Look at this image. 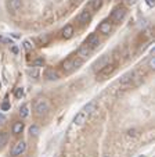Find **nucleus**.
I'll use <instances>...</instances> for the list:
<instances>
[{"instance_id":"nucleus-1","label":"nucleus","mask_w":155,"mask_h":157,"mask_svg":"<svg viewBox=\"0 0 155 157\" xmlns=\"http://www.w3.org/2000/svg\"><path fill=\"white\" fill-rule=\"evenodd\" d=\"M33 109H35V113H36L37 116H44V114H47V111L50 110V103H49L47 99L40 97V99H37L36 102H35Z\"/></svg>"},{"instance_id":"nucleus-2","label":"nucleus","mask_w":155,"mask_h":157,"mask_svg":"<svg viewBox=\"0 0 155 157\" xmlns=\"http://www.w3.org/2000/svg\"><path fill=\"white\" fill-rule=\"evenodd\" d=\"M126 17V9L123 7V6H118V7H115L112 10V13H111V21H114V22H122L123 20Z\"/></svg>"},{"instance_id":"nucleus-3","label":"nucleus","mask_w":155,"mask_h":157,"mask_svg":"<svg viewBox=\"0 0 155 157\" xmlns=\"http://www.w3.org/2000/svg\"><path fill=\"white\" fill-rule=\"evenodd\" d=\"M116 69V65L115 64H105L101 69L97 71V79H105L108 78L110 75H112Z\"/></svg>"},{"instance_id":"nucleus-4","label":"nucleus","mask_w":155,"mask_h":157,"mask_svg":"<svg viewBox=\"0 0 155 157\" xmlns=\"http://www.w3.org/2000/svg\"><path fill=\"white\" fill-rule=\"evenodd\" d=\"M25 149H27V143H25L24 140H19V142H17V143L14 145L13 150H11V156L13 157L21 156V154L25 152Z\"/></svg>"},{"instance_id":"nucleus-5","label":"nucleus","mask_w":155,"mask_h":157,"mask_svg":"<svg viewBox=\"0 0 155 157\" xmlns=\"http://www.w3.org/2000/svg\"><path fill=\"white\" fill-rule=\"evenodd\" d=\"M91 20V13L89 11V10H83L82 13L78 15V22L79 24H82V25H85V24H87L89 21Z\"/></svg>"},{"instance_id":"nucleus-6","label":"nucleus","mask_w":155,"mask_h":157,"mask_svg":"<svg viewBox=\"0 0 155 157\" xmlns=\"http://www.w3.org/2000/svg\"><path fill=\"white\" fill-rule=\"evenodd\" d=\"M108 61H110V56H103V57H100V59L93 64V69H94V71H98V69H101L105 64H108Z\"/></svg>"},{"instance_id":"nucleus-7","label":"nucleus","mask_w":155,"mask_h":157,"mask_svg":"<svg viewBox=\"0 0 155 157\" xmlns=\"http://www.w3.org/2000/svg\"><path fill=\"white\" fill-rule=\"evenodd\" d=\"M111 29H112V24L110 22V21H103V22L98 25V32L103 33V35H108V33L111 32Z\"/></svg>"},{"instance_id":"nucleus-8","label":"nucleus","mask_w":155,"mask_h":157,"mask_svg":"<svg viewBox=\"0 0 155 157\" xmlns=\"http://www.w3.org/2000/svg\"><path fill=\"white\" fill-rule=\"evenodd\" d=\"M133 77L134 75L133 74H126V75H123L122 78L119 79V85L122 86V88H129L130 85H132V82H133Z\"/></svg>"},{"instance_id":"nucleus-9","label":"nucleus","mask_w":155,"mask_h":157,"mask_svg":"<svg viewBox=\"0 0 155 157\" xmlns=\"http://www.w3.org/2000/svg\"><path fill=\"white\" fill-rule=\"evenodd\" d=\"M97 110V102L96 100H91V102H89L86 104V106L83 107V113H85V114H86L87 117L90 116V114H93V113H94V111Z\"/></svg>"},{"instance_id":"nucleus-10","label":"nucleus","mask_w":155,"mask_h":157,"mask_svg":"<svg viewBox=\"0 0 155 157\" xmlns=\"http://www.w3.org/2000/svg\"><path fill=\"white\" fill-rule=\"evenodd\" d=\"M86 45H87L89 47H90L91 50H93V49H96V47L98 46V45H100V39H98V36H97V35H94V33H91L90 36L87 38Z\"/></svg>"},{"instance_id":"nucleus-11","label":"nucleus","mask_w":155,"mask_h":157,"mask_svg":"<svg viewBox=\"0 0 155 157\" xmlns=\"http://www.w3.org/2000/svg\"><path fill=\"white\" fill-rule=\"evenodd\" d=\"M73 32H75L73 27L71 25V24H68V25H65V27L62 28V31H61V36L64 38V39H69V38L73 36Z\"/></svg>"},{"instance_id":"nucleus-12","label":"nucleus","mask_w":155,"mask_h":157,"mask_svg":"<svg viewBox=\"0 0 155 157\" xmlns=\"http://www.w3.org/2000/svg\"><path fill=\"white\" fill-rule=\"evenodd\" d=\"M21 6H22V0H10L9 1V9L11 13L18 11L21 9Z\"/></svg>"},{"instance_id":"nucleus-13","label":"nucleus","mask_w":155,"mask_h":157,"mask_svg":"<svg viewBox=\"0 0 155 157\" xmlns=\"http://www.w3.org/2000/svg\"><path fill=\"white\" fill-rule=\"evenodd\" d=\"M44 78H46V79H49V81H57V79L60 78V75H58V72H57L55 69L49 68V69H47V71L44 72Z\"/></svg>"},{"instance_id":"nucleus-14","label":"nucleus","mask_w":155,"mask_h":157,"mask_svg":"<svg viewBox=\"0 0 155 157\" xmlns=\"http://www.w3.org/2000/svg\"><path fill=\"white\" fill-rule=\"evenodd\" d=\"M87 121V116L83 113V111H80V113H78L76 117L73 118V122H75V125H83L85 122Z\"/></svg>"},{"instance_id":"nucleus-15","label":"nucleus","mask_w":155,"mask_h":157,"mask_svg":"<svg viewBox=\"0 0 155 157\" xmlns=\"http://www.w3.org/2000/svg\"><path fill=\"white\" fill-rule=\"evenodd\" d=\"M91 53V49L87 45H82V46L79 47V50H78V56L80 57V59H85L87 56Z\"/></svg>"},{"instance_id":"nucleus-16","label":"nucleus","mask_w":155,"mask_h":157,"mask_svg":"<svg viewBox=\"0 0 155 157\" xmlns=\"http://www.w3.org/2000/svg\"><path fill=\"white\" fill-rule=\"evenodd\" d=\"M11 131H13L14 135H19L24 131V122H21V121L14 122V124H13V130H11Z\"/></svg>"},{"instance_id":"nucleus-17","label":"nucleus","mask_w":155,"mask_h":157,"mask_svg":"<svg viewBox=\"0 0 155 157\" xmlns=\"http://www.w3.org/2000/svg\"><path fill=\"white\" fill-rule=\"evenodd\" d=\"M39 134H40V128H39V125L36 124H32L31 127H29V135L31 136H39Z\"/></svg>"},{"instance_id":"nucleus-18","label":"nucleus","mask_w":155,"mask_h":157,"mask_svg":"<svg viewBox=\"0 0 155 157\" xmlns=\"http://www.w3.org/2000/svg\"><path fill=\"white\" fill-rule=\"evenodd\" d=\"M19 116H21V118H27V117L29 116V107H28V104H22V106H21V109H19Z\"/></svg>"},{"instance_id":"nucleus-19","label":"nucleus","mask_w":155,"mask_h":157,"mask_svg":"<svg viewBox=\"0 0 155 157\" xmlns=\"http://www.w3.org/2000/svg\"><path fill=\"white\" fill-rule=\"evenodd\" d=\"M62 69H64L65 72H71L73 69V65H72V60L69 59V60H67V61H64L62 63Z\"/></svg>"},{"instance_id":"nucleus-20","label":"nucleus","mask_w":155,"mask_h":157,"mask_svg":"<svg viewBox=\"0 0 155 157\" xmlns=\"http://www.w3.org/2000/svg\"><path fill=\"white\" fill-rule=\"evenodd\" d=\"M7 140H9L7 132H0V148H3V146L7 143Z\"/></svg>"},{"instance_id":"nucleus-21","label":"nucleus","mask_w":155,"mask_h":157,"mask_svg":"<svg viewBox=\"0 0 155 157\" xmlns=\"http://www.w3.org/2000/svg\"><path fill=\"white\" fill-rule=\"evenodd\" d=\"M72 65H73V69L79 68L80 65H83V59H80V57H76V59H73V60H72Z\"/></svg>"},{"instance_id":"nucleus-22","label":"nucleus","mask_w":155,"mask_h":157,"mask_svg":"<svg viewBox=\"0 0 155 157\" xmlns=\"http://www.w3.org/2000/svg\"><path fill=\"white\" fill-rule=\"evenodd\" d=\"M103 4V0H91V7L94 10H98Z\"/></svg>"},{"instance_id":"nucleus-23","label":"nucleus","mask_w":155,"mask_h":157,"mask_svg":"<svg viewBox=\"0 0 155 157\" xmlns=\"http://www.w3.org/2000/svg\"><path fill=\"white\" fill-rule=\"evenodd\" d=\"M28 72H29V75H31V77H33V78H37V77H39V72H37V67H33V68H32V69H29Z\"/></svg>"},{"instance_id":"nucleus-24","label":"nucleus","mask_w":155,"mask_h":157,"mask_svg":"<svg viewBox=\"0 0 155 157\" xmlns=\"http://www.w3.org/2000/svg\"><path fill=\"white\" fill-rule=\"evenodd\" d=\"M44 64V60L43 59H36V60L33 61V67H40V65Z\"/></svg>"},{"instance_id":"nucleus-25","label":"nucleus","mask_w":155,"mask_h":157,"mask_svg":"<svg viewBox=\"0 0 155 157\" xmlns=\"http://www.w3.org/2000/svg\"><path fill=\"white\" fill-rule=\"evenodd\" d=\"M22 96H24V89L18 88L17 90H15V97H17V99H21Z\"/></svg>"},{"instance_id":"nucleus-26","label":"nucleus","mask_w":155,"mask_h":157,"mask_svg":"<svg viewBox=\"0 0 155 157\" xmlns=\"http://www.w3.org/2000/svg\"><path fill=\"white\" fill-rule=\"evenodd\" d=\"M137 130H129L128 131V136H130V138H136L137 136Z\"/></svg>"},{"instance_id":"nucleus-27","label":"nucleus","mask_w":155,"mask_h":157,"mask_svg":"<svg viewBox=\"0 0 155 157\" xmlns=\"http://www.w3.org/2000/svg\"><path fill=\"white\" fill-rule=\"evenodd\" d=\"M148 65H150V68H151V69H154V68H155V57H154V56H152V57L150 59V63H148Z\"/></svg>"},{"instance_id":"nucleus-28","label":"nucleus","mask_w":155,"mask_h":157,"mask_svg":"<svg viewBox=\"0 0 155 157\" xmlns=\"http://www.w3.org/2000/svg\"><path fill=\"white\" fill-rule=\"evenodd\" d=\"M9 109H10V103L9 102H3V103H1V110H3V111L9 110Z\"/></svg>"},{"instance_id":"nucleus-29","label":"nucleus","mask_w":155,"mask_h":157,"mask_svg":"<svg viewBox=\"0 0 155 157\" xmlns=\"http://www.w3.org/2000/svg\"><path fill=\"white\" fill-rule=\"evenodd\" d=\"M126 6H134L137 3V0H123Z\"/></svg>"},{"instance_id":"nucleus-30","label":"nucleus","mask_w":155,"mask_h":157,"mask_svg":"<svg viewBox=\"0 0 155 157\" xmlns=\"http://www.w3.org/2000/svg\"><path fill=\"white\" fill-rule=\"evenodd\" d=\"M24 49H25V50H31V49H32V45H31L28 41L24 42Z\"/></svg>"},{"instance_id":"nucleus-31","label":"nucleus","mask_w":155,"mask_h":157,"mask_svg":"<svg viewBox=\"0 0 155 157\" xmlns=\"http://www.w3.org/2000/svg\"><path fill=\"white\" fill-rule=\"evenodd\" d=\"M4 120H6V117L3 116V114H0V122H3Z\"/></svg>"},{"instance_id":"nucleus-32","label":"nucleus","mask_w":155,"mask_h":157,"mask_svg":"<svg viewBox=\"0 0 155 157\" xmlns=\"http://www.w3.org/2000/svg\"><path fill=\"white\" fill-rule=\"evenodd\" d=\"M147 3H148L150 6H152V4H154V0H147Z\"/></svg>"},{"instance_id":"nucleus-33","label":"nucleus","mask_w":155,"mask_h":157,"mask_svg":"<svg viewBox=\"0 0 155 157\" xmlns=\"http://www.w3.org/2000/svg\"><path fill=\"white\" fill-rule=\"evenodd\" d=\"M73 3H79V1H80V0H72Z\"/></svg>"},{"instance_id":"nucleus-34","label":"nucleus","mask_w":155,"mask_h":157,"mask_svg":"<svg viewBox=\"0 0 155 157\" xmlns=\"http://www.w3.org/2000/svg\"><path fill=\"white\" fill-rule=\"evenodd\" d=\"M0 42H3V38H1V36H0Z\"/></svg>"},{"instance_id":"nucleus-35","label":"nucleus","mask_w":155,"mask_h":157,"mask_svg":"<svg viewBox=\"0 0 155 157\" xmlns=\"http://www.w3.org/2000/svg\"><path fill=\"white\" fill-rule=\"evenodd\" d=\"M138 157H146V156H144V154H143V156H138Z\"/></svg>"},{"instance_id":"nucleus-36","label":"nucleus","mask_w":155,"mask_h":157,"mask_svg":"<svg viewBox=\"0 0 155 157\" xmlns=\"http://www.w3.org/2000/svg\"><path fill=\"white\" fill-rule=\"evenodd\" d=\"M105 157H110V156H105Z\"/></svg>"}]
</instances>
